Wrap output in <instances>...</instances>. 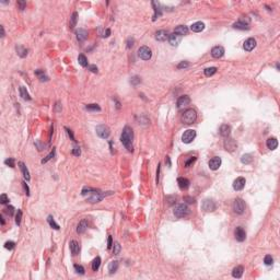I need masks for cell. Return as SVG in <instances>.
I'll return each instance as SVG.
<instances>
[{
    "instance_id": "d590c367",
    "label": "cell",
    "mask_w": 280,
    "mask_h": 280,
    "mask_svg": "<svg viewBox=\"0 0 280 280\" xmlns=\"http://www.w3.org/2000/svg\"><path fill=\"white\" fill-rule=\"evenodd\" d=\"M78 62H79V64H80L82 67L88 66V59H86V57L83 54H80V55L78 56Z\"/></svg>"
},
{
    "instance_id": "cb8c5ba5",
    "label": "cell",
    "mask_w": 280,
    "mask_h": 280,
    "mask_svg": "<svg viewBox=\"0 0 280 280\" xmlns=\"http://www.w3.org/2000/svg\"><path fill=\"white\" fill-rule=\"evenodd\" d=\"M233 28H234V29H237V30H248L250 29L248 24L245 23L243 20H239L237 22H235V23L233 24Z\"/></svg>"
},
{
    "instance_id": "52a82bcc",
    "label": "cell",
    "mask_w": 280,
    "mask_h": 280,
    "mask_svg": "<svg viewBox=\"0 0 280 280\" xmlns=\"http://www.w3.org/2000/svg\"><path fill=\"white\" fill-rule=\"evenodd\" d=\"M201 208H203V210L206 211V212H212V211H214L216 208H217V205H216V203H214L212 199H205L204 201H203Z\"/></svg>"
},
{
    "instance_id": "60d3db41",
    "label": "cell",
    "mask_w": 280,
    "mask_h": 280,
    "mask_svg": "<svg viewBox=\"0 0 280 280\" xmlns=\"http://www.w3.org/2000/svg\"><path fill=\"white\" fill-rule=\"evenodd\" d=\"M55 153H56V150H55V148H54V149H53V151L50 152L49 154H48L47 157L45 158V159H43V160H42V163H43V164H44V163H46V162H48V161H49V160H52L53 158L55 157Z\"/></svg>"
},
{
    "instance_id": "be15d7a7",
    "label": "cell",
    "mask_w": 280,
    "mask_h": 280,
    "mask_svg": "<svg viewBox=\"0 0 280 280\" xmlns=\"http://www.w3.org/2000/svg\"><path fill=\"white\" fill-rule=\"evenodd\" d=\"M109 35H111V30L107 29L106 31L104 32V34H103V37H109Z\"/></svg>"
},
{
    "instance_id": "d6a6232c",
    "label": "cell",
    "mask_w": 280,
    "mask_h": 280,
    "mask_svg": "<svg viewBox=\"0 0 280 280\" xmlns=\"http://www.w3.org/2000/svg\"><path fill=\"white\" fill-rule=\"evenodd\" d=\"M100 265H101V258L99 256L95 257L94 259H93V261H92V270L96 271L100 268Z\"/></svg>"
},
{
    "instance_id": "db71d44e",
    "label": "cell",
    "mask_w": 280,
    "mask_h": 280,
    "mask_svg": "<svg viewBox=\"0 0 280 280\" xmlns=\"http://www.w3.org/2000/svg\"><path fill=\"white\" fill-rule=\"evenodd\" d=\"M72 154L73 156H77V157H79L81 154V150L79 147H75L73 149H72Z\"/></svg>"
},
{
    "instance_id": "6f0895ef",
    "label": "cell",
    "mask_w": 280,
    "mask_h": 280,
    "mask_svg": "<svg viewBox=\"0 0 280 280\" xmlns=\"http://www.w3.org/2000/svg\"><path fill=\"white\" fill-rule=\"evenodd\" d=\"M89 70L92 71L93 73H97V67L95 65H91V66H89Z\"/></svg>"
},
{
    "instance_id": "3957f363",
    "label": "cell",
    "mask_w": 280,
    "mask_h": 280,
    "mask_svg": "<svg viewBox=\"0 0 280 280\" xmlns=\"http://www.w3.org/2000/svg\"><path fill=\"white\" fill-rule=\"evenodd\" d=\"M174 214H175V217H177V218L187 217V216L189 214V208H188L185 204L177 205L175 208H174Z\"/></svg>"
},
{
    "instance_id": "836d02e7",
    "label": "cell",
    "mask_w": 280,
    "mask_h": 280,
    "mask_svg": "<svg viewBox=\"0 0 280 280\" xmlns=\"http://www.w3.org/2000/svg\"><path fill=\"white\" fill-rule=\"evenodd\" d=\"M253 161V157L252 154H243L242 158H241V162L243 164H250Z\"/></svg>"
},
{
    "instance_id": "d4e9b609",
    "label": "cell",
    "mask_w": 280,
    "mask_h": 280,
    "mask_svg": "<svg viewBox=\"0 0 280 280\" xmlns=\"http://www.w3.org/2000/svg\"><path fill=\"white\" fill-rule=\"evenodd\" d=\"M205 29V23H203V22H196V23L192 24L190 25V30L193 31V32H201L203 30Z\"/></svg>"
},
{
    "instance_id": "7402d4cb",
    "label": "cell",
    "mask_w": 280,
    "mask_h": 280,
    "mask_svg": "<svg viewBox=\"0 0 280 280\" xmlns=\"http://www.w3.org/2000/svg\"><path fill=\"white\" fill-rule=\"evenodd\" d=\"M174 33L180 35V36H183V35H186L188 33V28L186 25H178L177 28H175L174 30Z\"/></svg>"
},
{
    "instance_id": "9f6ffc18",
    "label": "cell",
    "mask_w": 280,
    "mask_h": 280,
    "mask_svg": "<svg viewBox=\"0 0 280 280\" xmlns=\"http://www.w3.org/2000/svg\"><path fill=\"white\" fill-rule=\"evenodd\" d=\"M133 43H135V39H133V38H128V41H127V48L133 47Z\"/></svg>"
},
{
    "instance_id": "ee69618b",
    "label": "cell",
    "mask_w": 280,
    "mask_h": 280,
    "mask_svg": "<svg viewBox=\"0 0 280 280\" xmlns=\"http://www.w3.org/2000/svg\"><path fill=\"white\" fill-rule=\"evenodd\" d=\"M21 219H22V211L20 209H18V212H17V216H15V223L18 225H20V223H21Z\"/></svg>"
},
{
    "instance_id": "9c48e42d",
    "label": "cell",
    "mask_w": 280,
    "mask_h": 280,
    "mask_svg": "<svg viewBox=\"0 0 280 280\" xmlns=\"http://www.w3.org/2000/svg\"><path fill=\"white\" fill-rule=\"evenodd\" d=\"M195 138H196V131L193 130V129H188V130L184 131V133H183L182 141L184 143H190Z\"/></svg>"
},
{
    "instance_id": "30bf717a",
    "label": "cell",
    "mask_w": 280,
    "mask_h": 280,
    "mask_svg": "<svg viewBox=\"0 0 280 280\" xmlns=\"http://www.w3.org/2000/svg\"><path fill=\"white\" fill-rule=\"evenodd\" d=\"M234 235H235L236 241H239V242H243V241H245V239H246V232L244 231V229H243L242 227H237V228L235 229Z\"/></svg>"
},
{
    "instance_id": "603a6c76",
    "label": "cell",
    "mask_w": 280,
    "mask_h": 280,
    "mask_svg": "<svg viewBox=\"0 0 280 280\" xmlns=\"http://www.w3.org/2000/svg\"><path fill=\"white\" fill-rule=\"evenodd\" d=\"M86 228H88V222H86V219H83V220H81L80 222H79V224H78L77 232L79 233V234H82V233L86 232Z\"/></svg>"
},
{
    "instance_id": "7bdbcfd3",
    "label": "cell",
    "mask_w": 280,
    "mask_h": 280,
    "mask_svg": "<svg viewBox=\"0 0 280 280\" xmlns=\"http://www.w3.org/2000/svg\"><path fill=\"white\" fill-rule=\"evenodd\" d=\"M264 263H265V265H267V266L272 265V263H274V258L271 257V255H266L265 258H264Z\"/></svg>"
},
{
    "instance_id": "91938a15",
    "label": "cell",
    "mask_w": 280,
    "mask_h": 280,
    "mask_svg": "<svg viewBox=\"0 0 280 280\" xmlns=\"http://www.w3.org/2000/svg\"><path fill=\"white\" fill-rule=\"evenodd\" d=\"M22 184H23V187H24V189H25V194H26V195H28V196H29V195H30V189H29V186L26 185V183H25V182H23V183H22Z\"/></svg>"
},
{
    "instance_id": "4fadbf2b",
    "label": "cell",
    "mask_w": 280,
    "mask_h": 280,
    "mask_svg": "<svg viewBox=\"0 0 280 280\" xmlns=\"http://www.w3.org/2000/svg\"><path fill=\"white\" fill-rule=\"evenodd\" d=\"M190 103V97L188 95H182L180 96V99L177 100V107L178 109H183L186 107L187 105H189Z\"/></svg>"
},
{
    "instance_id": "d6986e66",
    "label": "cell",
    "mask_w": 280,
    "mask_h": 280,
    "mask_svg": "<svg viewBox=\"0 0 280 280\" xmlns=\"http://www.w3.org/2000/svg\"><path fill=\"white\" fill-rule=\"evenodd\" d=\"M230 133H231V126H230V125L224 124V125H222V126L220 127V135H221L222 137L228 138L229 136H230Z\"/></svg>"
},
{
    "instance_id": "f35d334b",
    "label": "cell",
    "mask_w": 280,
    "mask_h": 280,
    "mask_svg": "<svg viewBox=\"0 0 280 280\" xmlns=\"http://www.w3.org/2000/svg\"><path fill=\"white\" fill-rule=\"evenodd\" d=\"M47 221H48V223H49V225H50L53 229H55V230H59V225H58L57 223L55 222V220H54V218H53L52 216H48Z\"/></svg>"
},
{
    "instance_id": "1f68e13d",
    "label": "cell",
    "mask_w": 280,
    "mask_h": 280,
    "mask_svg": "<svg viewBox=\"0 0 280 280\" xmlns=\"http://www.w3.org/2000/svg\"><path fill=\"white\" fill-rule=\"evenodd\" d=\"M118 266H119V264H118V261H111V263L109 264V274H114V272H116V271H117V269H118Z\"/></svg>"
},
{
    "instance_id": "e575fe53",
    "label": "cell",
    "mask_w": 280,
    "mask_h": 280,
    "mask_svg": "<svg viewBox=\"0 0 280 280\" xmlns=\"http://www.w3.org/2000/svg\"><path fill=\"white\" fill-rule=\"evenodd\" d=\"M17 52H18V55L22 58L28 55V49L24 48L23 46H17Z\"/></svg>"
},
{
    "instance_id": "83f0119b",
    "label": "cell",
    "mask_w": 280,
    "mask_h": 280,
    "mask_svg": "<svg viewBox=\"0 0 280 280\" xmlns=\"http://www.w3.org/2000/svg\"><path fill=\"white\" fill-rule=\"evenodd\" d=\"M19 166L20 169H21V172H22V174H23L24 178L26 180H30V172L29 170H28V167H26V165L24 164L23 162H19Z\"/></svg>"
},
{
    "instance_id": "681fc988",
    "label": "cell",
    "mask_w": 280,
    "mask_h": 280,
    "mask_svg": "<svg viewBox=\"0 0 280 280\" xmlns=\"http://www.w3.org/2000/svg\"><path fill=\"white\" fill-rule=\"evenodd\" d=\"M140 82H141V80H140V78H139V77H137V76L133 77V78H131V80H130V83H131L133 86H137L138 83H140Z\"/></svg>"
},
{
    "instance_id": "9a60e30c",
    "label": "cell",
    "mask_w": 280,
    "mask_h": 280,
    "mask_svg": "<svg viewBox=\"0 0 280 280\" xmlns=\"http://www.w3.org/2000/svg\"><path fill=\"white\" fill-rule=\"evenodd\" d=\"M211 55L214 58H221L224 55V48L222 46H214L211 49Z\"/></svg>"
},
{
    "instance_id": "484cf974",
    "label": "cell",
    "mask_w": 280,
    "mask_h": 280,
    "mask_svg": "<svg viewBox=\"0 0 280 280\" xmlns=\"http://www.w3.org/2000/svg\"><path fill=\"white\" fill-rule=\"evenodd\" d=\"M266 143H267V148L269 150H275L278 147V140L276 138H269Z\"/></svg>"
},
{
    "instance_id": "44dd1931",
    "label": "cell",
    "mask_w": 280,
    "mask_h": 280,
    "mask_svg": "<svg viewBox=\"0 0 280 280\" xmlns=\"http://www.w3.org/2000/svg\"><path fill=\"white\" fill-rule=\"evenodd\" d=\"M177 184H178V186H180V189H187L188 187H189V180H187V178H185V177H180L178 180H177Z\"/></svg>"
},
{
    "instance_id": "11a10c76",
    "label": "cell",
    "mask_w": 280,
    "mask_h": 280,
    "mask_svg": "<svg viewBox=\"0 0 280 280\" xmlns=\"http://www.w3.org/2000/svg\"><path fill=\"white\" fill-rule=\"evenodd\" d=\"M7 214H9V216H12L13 214V211H15V208L12 207V206H9V207H7Z\"/></svg>"
},
{
    "instance_id": "94428289",
    "label": "cell",
    "mask_w": 280,
    "mask_h": 280,
    "mask_svg": "<svg viewBox=\"0 0 280 280\" xmlns=\"http://www.w3.org/2000/svg\"><path fill=\"white\" fill-rule=\"evenodd\" d=\"M18 5L20 6V10H23L24 7L26 6V2H24V1H18Z\"/></svg>"
},
{
    "instance_id": "e7e4bbea",
    "label": "cell",
    "mask_w": 280,
    "mask_h": 280,
    "mask_svg": "<svg viewBox=\"0 0 280 280\" xmlns=\"http://www.w3.org/2000/svg\"><path fill=\"white\" fill-rule=\"evenodd\" d=\"M66 130H67V133H68V135L71 137V140H75V137H73V135H72L71 130H70V129H68V128H66Z\"/></svg>"
},
{
    "instance_id": "ba28073f",
    "label": "cell",
    "mask_w": 280,
    "mask_h": 280,
    "mask_svg": "<svg viewBox=\"0 0 280 280\" xmlns=\"http://www.w3.org/2000/svg\"><path fill=\"white\" fill-rule=\"evenodd\" d=\"M112 194H113V192H109L107 194H105V193H94L92 196H90V197L88 198V201H89V203H91V204L100 203L101 200L103 199L104 197H106L107 195H112Z\"/></svg>"
},
{
    "instance_id": "ac0fdd59",
    "label": "cell",
    "mask_w": 280,
    "mask_h": 280,
    "mask_svg": "<svg viewBox=\"0 0 280 280\" xmlns=\"http://www.w3.org/2000/svg\"><path fill=\"white\" fill-rule=\"evenodd\" d=\"M169 38V33L164 31V30H161V31H158L156 33V39L159 41V42H164Z\"/></svg>"
},
{
    "instance_id": "003e7915",
    "label": "cell",
    "mask_w": 280,
    "mask_h": 280,
    "mask_svg": "<svg viewBox=\"0 0 280 280\" xmlns=\"http://www.w3.org/2000/svg\"><path fill=\"white\" fill-rule=\"evenodd\" d=\"M0 219H1V224L3 225V224H5V220H3V218H2V216L0 217Z\"/></svg>"
},
{
    "instance_id": "6125c7cd",
    "label": "cell",
    "mask_w": 280,
    "mask_h": 280,
    "mask_svg": "<svg viewBox=\"0 0 280 280\" xmlns=\"http://www.w3.org/2000/svg\"><path fill=\"white\" fill-rule=\"evenodd\" d=\"M184 200H186L188 204H194V203H195V199H194V198H192V197H185V198H184Z\"/></svg>"
},
{
    "instance_id": "c3c4849f",
    "label": "cell",
    "mask_w": 280,
    "mask_h": 280,
    "mask_svg": "<svg viewBox=\"0 0 280 280\" xmlns=\"http://www.w3.org/2000/svg\"><path fill=\"white\" fill-rule=\"evenodd\" d=\"M113 245H114V250H113V253H114L115 255H118L119 252H120V248H122V247H120V245H119V243L116 242V243H114Z\"/></svg>"
},
{
    "instance_id": "4dcf8cb0",
    "label": "cell",
    "mask_w": 280,
    "mask_h": 280,
    "mask_svg": "<svg viewBox=\"0 0 280 280\" xmlns=\"http://www.w3.org/2000/svg\"><path fill=\"white\" fill-rule=\"evenodd\" d=\"M224 147H225V149L229 150V151H233V150L235 149V147H236V143L234 142L233 139H227L225 142H224Z\"/></svg>"
},
{
    "instance_id": "5bb4252c",
    "label": "cell",
    "mask_w": 280,
    "mask_h": 280,
    "mask_svg": "<svg viewBox=\"0 0 280 280\" xmlns=\"http://www.w3.org/2000/svg\"><path fill=\"white\" fill-rule=\"evenodd\" d=\"M208 165H209V167H210L211 170H214V171L218 170L219 167L221 166V159H220L219 157L212 158V159L209 161Z\"/></svg>"
},
{
    "instance_id": "277c9868",
    "label": "cell",
    "mask_w": 280,
    "mask_h": 280,
    "mask_svg": "<svg viewBox=\"0 0 280 280\" xmlns=\"http://www.w3.org/2000/svg\"><path fill=\"white\" fill-rule=\"evenodd\" d=\"M233 210L237 214H242L245 211V203L242 198H236L233 201Z\"/></svg>"
},
{
    "instance_id": "f6af8a7d",
    "label": "cell",
    "mask_w": 280,
    "mask_h": 280,
    "mask_svg": "<svg viewBox=\"0 0 280 280\" xmlns=\"http://www.w3.org/2000/svg\"><path fill=\"white\" fill-rule=\"evenodd\" d=\"M196 160H197V158H196V157L189 158V159H188V160L185 162V166H186V167H189V166H192L195 163V161H196Z\"/></svg>"
},
{
    "instance_id": "680465c9",
    "label": "cell",
    "mask_w": 280,
    "mask_h": 280,
    "mask_svg": "<svg viewBox=\"0 0 280 280\" xmlns=\"http://www.w3.org/2000/svg\"><path fill=\"white\" fill-rule=\"evenodd\" d=\"M113 246V240H112V236L109 235V240H107V248H111V247Z\"/></svg>"
},
{
    "instance_id": "8d00e7d4",
    "label": "cell",
    "mask_w": 280,
    "mask_h": 280,
    "mask_svg": "<svg viewBox=\"0 0 280 280\" xmlns=\"http://www.w3.org/2000/svg\"><path fill=\"white\" fill-rule=\"evenodd\" d=\"M205 76L206 77H211L214 76V73L217 72V68L216 67H210V68H207V69H205Z\"/></svg>"
},
{
    "instance_id": "ab89813d",
    "label": "cell",
    "mask_w": 280,
    "mask_h": 280,
    "mask_svg": "<svg viewBox=\"0 0 280 280\" xmlns=\"http://www.w3.org/2000/svg\"><path fill=\"white\" fill-rule=\"evenodd\" d=\"M35 73H36V76L39 78V80L41 81H47L48 80V77L44 73L43 70H36L35 71Z\"/></svg>"
},
{
    "instance_id": "5b68a950",
    "label": "cell",
    "mask_w": 280,
    "mask_h": 280,
    "mask_svg": "<svg viewBox=\"0 0 280 280\" xmlns=\"http://www.w3.org/2000/svg\"><path fill=\"white\" fill-rule=\"evenodd\" d=\"M138 56H139V58H141L142 60H149L152 56L151 49L148 46H141L138 49Z\"/></svg>"
},
{
    "instance_id": "74e56055",
    "label": "cell",
    "mask_w": 280,
    "mask_h": 280,
    "mask_svg": "<svg viewBox=\"0 0 280 280\" xmlns=\"http://www.w3.org/2000/svg\"><path fill=\"white\" fill-rule=\"evenodd\" d=\"M77 21H78V12H73L71 18H70V28H71V29H73V28L76 26Z\"/></svg>"
},
{
    "instance_id": "6da1fadb",
    "label": "cell",
    "mask_w": 280,
    "mask_h": 280,
    "mask_svg": "<svg viewBox=\"0 0 280 280\" xmlns=\"http://www.w3.org/2000/svg\"><path fill=\"white\" fill-rule=\"evenodd\" d=\"M120 141H122V143L125 146V148H126L129 152H131L133 150V131L129 126H126V127L123 129V133L120 135Z\"/></svg>"
},
{
    "instance_id": "f1b7e54d",
    "label": "cell",
    "mask_w": 280,
    "mask_h": 280,
    "mask_svg": "<svg viewBox=\"0 0 280 280\" xmlns=\"http://www.w3.org/2000/svg\"><path fill=\"white\" fill-rule=\"evenodd\" d=\"M243 271H244L243 266H236L232 270V276L234 278H241L243 276Z\"/></svg>"
},
{
    "instance_id": "7c38bea8",
    "label": "cell",
    "mask_w": 280,
    "mask_h": 280,
    "mask_svg": "<svg viewBox=\"0 0 280 280\" xmlns=\"http://www.w3.org/2000/svg\"><path fill=\"white\" fill-rule=\"evenodd\" d=\"M245 183H246V180H245L244 177H237L236 180L233 182V188L236 192H240V190H242L244 188Z\"/></svg>"
},
{
    "instance_id": "816d5d0a",
    "label": "cell",
    "mask_w": 280,
    "mask_h": 280,
    "mask_svg": "<svg viewBox=\"0 0 280 280\" xmlns=\"http://www.w3.org/2000/svg\"><path fill=\"white\" fill-rule=\"evenodd\" d=\"M9 201V198H8V196L6 194H2L1 196H0V203L2 205H5V204H7Z\"/></svg>"
},
{
    "instance_id": "2e32d148",
    "label": "cell",
    "mask_w": 280,
    "mask_h": 280,
    "mask_svg": "<svg viewBox=\"0 0 280 280\" xmlns=\"http://www.w3.org/2000/svg\"><path fill=\"white\" fill-rule=\"evenodd\" d=\"M167 39H169V43L171 44L172 46H177V45L180 43L182 37H180V35L173 33V34H170V35H169V38H167Z\"/></svg>"
},
{
    "instance_id": "f5cc1de1",
    "label": "cell",
    "mask_w": 280,
    "mask_h": 280,
    "mask_svg": "<svg viewBox=\"0 0 280 280\" xmlns=\"http://www.w3.org/2000/svg\"><path fill=\"white\" fill-rule=\"evenodd\" d=\"M189 66V62H180L178 65H177V68L178 69H183V68H187Z\"/></svg>"
},
{
    "instance_id": "4316f807",
    "label": "cell",
    "mask_w": 280,
    "mask_h": 280,
    "mask_svg": "<svg viewBox=\"0 0 280 280\" xmlns=\"http://www.w3.org/2000/svg\"><path fill=\"white\" fill-rule=\"evenodd\" d=\"M152 6L154 7V15H153V21H156V20H157L159 17H161L162 10L160 9V5H159L158 2H156V1H153V2H152Z\"/></svg>"
},
{
    "instance_id": "8992f818",
    "label": "cell",
    "mask_w": 280,
    "mask_h": 280,
    "mask_svg": "<svg viewBox=\"0 0 280 280\" xmlns=\"http://www.w3.org/2000/svg\"><path fill=\"white\" fill-rule=\"evenodd\" d=\"M96 133H97V136L100 138H102V139H106V138L109 137L111 130H109V126H106V125H99V126L96 127Z\"/></svg>"
},
{
    "instance_id": "b9f144b4",
    "label": "cell",
    "mask_w": 280,
    "mask_h": 280,
    "mask_svg": "<svg viewBox=\"0 0 280 280\" xmlns=\"http://www.w3.org/2000/svg\"><path fill=\"white\" fill-rule=\"evenodd\" d=\"M86 109L88 111H101V107L97 104H88Z\"/></svg>"
},
{
    "instance_id": "f546056e",
    "label": "cell",
    "mask_w": 280,
    "mask_h": 280,
    "mask_svg": "<svg viewBox=\"0 0 280 280\" xmlns=\"http://www.w3.org/2000/svg\"><path fill=\"white\" fill-rule=\"evenodd\" d=\"M20 96L23 99V100L25 101H30L31 100V96H30L29 92H28V90H26V88L25 86H20Z\"/></svg>"
},
{
    "instance_id": "f907efd6",
    "label": "cell",
    "mask_w": 280,
    "mask_h": 280,
    "mask_svg": "<svg viewBox=\"0 0 280 280\" xmlns=\"http://www.w3.org/2000/svg\"><path fill=\"white\" fill-rule=\"evenodd\" d=\"M5 164L9 165L10 167H15V159L13 158H9L5 161Z\"/></svg>"
},
{
    "instance_id": "bcb514c9",
    "label": "cell",
    "mask_w": 280,
    "mask_h": 280,
    "mask_svg": "<svg viewBox=\"0 0 280 280\" xmlns=\"http://www.w3.org/2000/svg\"><path fill=\"white\" fill-rule=\"evenodd\" d=\"M15 243L12 242V241L6 242V244H5V247L7 248V250H9V251H12V250L15 248Z\"/></svg>"
},
{
    "instance_id": "7a4b0ae2",
    "label": "cell",
    "mask_w": 280,
    "mask_h": 280,
    "mask_svg": "<svg viewBox=\"0 0 280 280\" xmlns=\"http://www.w3.org/2000/svg\"><path fill=\"white\" fill-rule=\"evenodd\" d=\"M196 119H197V113L193 109H186L185 112L183 113V115H182V122L186 124V125L194 124L196 122Z\"/></svg>"
},
{
    "instance_id": "03108f58",
    "label": "cell",
    "mask_w": 280,
    "mask_h": 280,
    "mask_svg": "<svg viewBox=\"0 0 280 280\" xmlns=\"http://www.w3.org/2000/svg\"><path fill=\"white\" fill-rule=\"evenodd\" d=\"M0 30H1V37H3V36H5V29H3L2 25L0 26Z\"/></svg>"
},
{
    "instance_id": "8fae6325",
    "label": "cell",
    "mask_w": 280,
    "mask_h": 280,
    "mask_svg": "<svg viewBox=\"0 0 280 280\" xmlns=\"http://www.w3.org/2000/svg\"><path fill=\"white\" fill-rule=\"evenodd\" d=\"M255 46H256V41H255V38L253 37L247 38L246 41L244 42V44H243V48H244L246 52H252V50L255 48Z\"/></svg>"
},
{
    "instance_id": "ffe728a7",
    "label": "cell",
    "mask_w": 280,
    "mask_h": 280,
    "mask_svg": "<svg viewBox=\"0 0 280 280\" xmlns=\"http://www.w3.org/2000/svg\"><path fill=\"white\" fill-rule=\"evenodd\" d=\"M69 247H70V252H71V254L73 256L77 255L79 253V251H80V245H79V243L77 241H71L69 243Z\"/></svg>"
},
{
    "instance_id": "e0dca14e",
    "label": "cell",
    "mask_w": 280,
    "mask_h": 280,
    "mask_svg": "<svg viewBox=\"0 0 280 280\" xmlns=\"http://www.w3.org/2000/svg\"><path fill=\"white\" fill-rule=\"evenodd\" d=\"M76 35H77V39H78L79 42H84L86 38H88V32L83 29L77 30Z\"/></svg>"
},
{
    "instance_id": "7dc6e473",
    "label": "cell",
    "mask_w": 280,
    "mask_h": 280,
    "mask_svg": "<svg viewBox=\"0 0 280 280\" xmlns=\"http://www.w3.org/2000/svg\"><path fill=\"white\" fill-rule=\"evenodd\" d=\"M75 270L78 272V274H80V275H83L84 274V268L82 267L81 265H75Z\"/></svg>"
}]
</instances>
